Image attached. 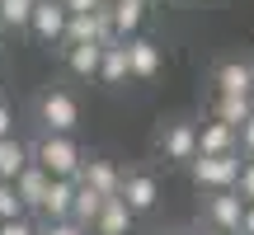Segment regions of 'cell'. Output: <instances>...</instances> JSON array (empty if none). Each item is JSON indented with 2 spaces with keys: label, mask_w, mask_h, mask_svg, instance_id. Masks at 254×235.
<instances>
[{
  "label": "cell",
  "mask_w": 254,
  "mask_h": 235,
  "mask_svg": "<svg viewBox=\"0 0 254 235\" xmlns=\"http://www.w3.org/2000/svg\"><path fill=\"white\" fill-rule=\"evenodd\" d=\"M28 155L52 179H75L80 165H85V151L75 146V136H62V132H43L38 141H28Z\"/></svg>",
  "instance_id": "obj_1"
},
{
  "label": "cell",
  "mask_w": 254,
  "mask_h": 235,
  "mask_svg": "<svg viewBox=\"0 0 254 235\" xmlns=\"http://www.w3.org/2000/svg\"><path fill=\"white\" fill-rule=\"evenodd\" d=\"M240 165H245V155L231 151V155H198L189 170H193V183H198V188L221 193V188H236L240 183Z\"/></svg>",
  "instance_id": "obj_2"
},
{
  "label": "cell",
  "mask_w": 254,
  "mask_h": 235,
  "mask_svg": "<svg viewBox=\"0 0 254 235\" xmlns=\"http://www.w3.org/2000/svg\"><path fill=\"white\" fill-rule=\"evenodd\" d=\"M38 122H43V132L71 136L75 127H80V104H75V94L71 90H47L43 99H38Z\"/></svg>",
  "instance_id": "obj_3"
},
{
  "label": "cell",
  "mask_w": 254,
  "mask_h": 235,
  "mask_svg": "<svg viewBox=\"0 0 254 235\" xmlns=\"http://www.w3.org/2000/svg\"><path fill=\"white\" fill-rule=\"evenodd\" d=\"M160 155L170 165H193L198 160V122H189V118L165 122L160 127Z\"/></svg>",
  "instance_id": "obj_4"
},
{
  "label": "cell",
  "mask_w": 254,
  "mask_h": 235,
  "mask_svg": "<svg viewBox=\"0 0 254 235\" xmlns=\"http://www.w3.org/2000/svg\"><path fill=\"white\" fill-rule=\"evenodd\" d=\"M118 198L141 217V212H151L155 202H160V179H155L151 170H123V193Z\"/></svg>",
  "instance_id": "obj_5"
},
{
  "label": "cell",
  "mask_w": 254,
  "mask_h": 235,
  "mask_svg": "<svg viewBox=\"0 0 254 235\" xmlns=\"http://www.w3.org/2000/svg\"><path fill=\"white\" fill-rule=\"evenodd\" d=\"M202 212H207V226H217V231H231V235H240V217H245V198H240L236 188L207 193Z\"/></svg>",
  "instance_id": "obj_6"
},
{
  "label": "cell",
  "mask_w": 254,
  "mask_h": 235,
  "mask_svg": "<svg viewBox=\"0 0 254 235\" xmlns=\"http://www.w3.org/2000/svg\"><path fill=\"white\" fill-rule=\"evenodd\" d=\"M75 183H85V188L104 193V198H118L123 193V170L113 160H104V155H85L80 174H75Z\"/></svg>",
  "instance_id": "obj_7"
},
{
  "label": "cell",
  "mask_w": 254,
  "mask_h": 235,
  "mask_svg": "<svg viewBox=\"0 0 254 235\" xmlns=\"http://www.w3.org/2000/svg\"><path fill=\"white\" fill-rule=\"evenodd\" d=\"M231 151H240V127L221 122V118L198 122V155H231Z\"/></svg>",
  "instance_id": "obj_8"
},
{
  "label": "cell",
  "mask_w": 254,
  "mask_h": 235,
  "mask_svg": "<svg viewBox=\"0 0 254 235\" xmlns=\"http://www.w3.org/2000/svg\"><path fill=\"white\" fill-rule=\"evenodd\" d=\"M28 33L43 38V43H62V33H66V5H62V0H38L33 19H28Z\"/></svg>",
  "instance_id": "obj_9"
},
{
  "label": "cell",
  "mask_w": 254,
  "mask_h": 235,
  "mask_svg": "<svg viewBox=\"0 0 254 235\" xmlns=\"http://www.w3.org/2000/svg\"><path fill=\"white\" fill-rule=\"evenodd\" d=\"M127 66H132V80H155L160 66H165L160 43H151V38H132V43H127Z\"/></svg>",
  "instance_id": "obj_10"
},
{
  "label": "cell",
  "mask_w": 254,
  "mask_h": 235,
  "mask_svg": "<svg viewBox=\"0 0 254 235\" xmlns=\"http://www.w3.org/2000/svg\"><path fill=\"white\" fill-rule=\"evenodd\" d=\"M47 188H52V174H47V170H38V165H28V170L14 179V193L24 198L28 217H38V212H43V202H47Z\"/></svg>",
  "instance_id": "obj_11"
},
{
  "label": "cell",
  "mask_w": 254,
  "mask_h": 235,
  "mask_svg": "<svg viewBox=\"0 0 254 235\" xmlns=\"http://www.w3.org/2000/svg\"><path fill=\"white\" fill-rule=\"evenodd\" d=\"M66 57V71L80 75V80H99V61H104V43H71L62 47Z\"/></svg>",
  "instance_id": "obj_12"
},
{
  "label": "cell",
  "mask_w": 254,
  "mask_h": 235,
  "mask_svg": "<svg viewBox=\"0 0 254 235\" xmlns=\"http://www.w3.org/2000/svg\"><path fill=\"white\" fill-rule=\"evenodd\" d=\"M132 226H136V212L127 207L123 198H109V202H104V212L94 217L90 235H132Z\"/></svg>",
  "instance_id": "obj_13"
},
{
  "label": "cell",
  "mask_w": 254,
  "mask_h": 235,
  "mask_svg": "<svg viewBox=\"0 0 254 235\" xmlns=\"http://www.w3.org/2000/svg\"><path fill=\"white\" fill-rule=\"evenodd\" d=\"M71 202H75V179H52L38 221H71Z\"/></svg>",
  "instance_id": "obj_14"
},
{
  "label": "cell",
  "mask_w": 254,
  "mask_h": 235,
  "mask_svg": "<svg viewBox=\"0 0 254 235\" xmlns=\"http://www.w3.org/2000/svg\"><path fill=\"white\" fill-rule=\"evenodd\" d=\"M33 165V155H28V141H19V136H5L0 141V183H14L19 174Z\"/></svg>",
  "instance_id": "obj_15"
},
{
  "label": "cell",
  "mask_w": 254,
  "mask_h": 235,
  "mask_svg": "<svg viewBox=\"0 0 254 235\" xmlns=\"http://www.w3.org/2000/svg\"><path fill=\"white\" fill-rule=\"evenodd\" d=\"M217 94H254V66L250 61H221L217 66Z\"/></svg>",
  "instance_id": "obj_16"
},
{
  "label": "cell",
  "mask_w": 254,
  "mask_h": 235,
  "mask_svg": "<svg viewBox=\"0 0 254 235\" xmlns=\"http://www.w3.org/2000/svg\"><path fill=\"white\" fill-rule=\"evenodd\" d=\"M109 14H113L118 38H123V43H132L136 28H141V19H146V5H141V0H109Z\"/></svg>",
  "instance_id": "obj_17"
},
{
  "label": "cell",
  "mask_w": 254,
  "mask_h": 235,
  "mask_svg": "<svg viewBox=\"0 0 254 235\" xmlns=\"http://www.w3.org/2000/svg\"><path fill=\"white\" fill-rule=\"evenodd\" d=\"M99 80H104V85H127V80H132V66H127V43H104Z\"/></svg>",
  "instance_id": "obj_18"
},
{
  "label": "cell",
  "mask_w": 254,
  "mask_h": 235,
  "mask_svg": "<svg viewBox=\"0 0 254 235\" xmlns=\"http://www.w3.org/2000/svg\"><path fill=\"white\" fill-rule=\"evenodd\" d=\"M104 202H109V198H104V193H94V188H85V183H75L71 221H75V226H85V231H90V226H94V217H99V212H104Z\"/></svg>",
  "instance_id": "obj_19"
},
{
  "label": "cell",
  "mask_w": 254,
  "mask_h": 235,
  "mask_svg": "<svg viewBox=\"0 0 254 235\" xmlns=\"http://www.w3.org/2000/svg\"><path fill=\"white\" fill-rule=\"evenodd\" d=\"M250 113H254V94H217V104H212V118H221L231 127H240Z\"/></svg>",
  "instance_id": "obj_20"
},
{
  "label": "cell",
  "mask_w": 254,
  "mask_h": 235,
  "mask_svg": "<svg viewBox=\"0 0 254 235\" xmlns=\"http://www.w3.org/2000/svg\"><path fill=\"white\" fill-rule=\"evenodd\" d=\"M38 0H0V28H28Z\"/></svg>",
  "instance_id": "obj_21"
},
{
  "label": "cell",
  "mask_w": 254,
  "mask_h": 235,
  "mask_svg": "<svg viewBox=\"0 0 254 235\" xmlns=\"http://www.w3.org/2000/svg\"><path fill=\"white\" fill-rule=\"evenodd\" d=\"M19 217H28L24 198L14 193V183H0V221H19Z\"/></svg>",
  "instance_id": "obj_22"
},
{
  "label": "cell",
  "mask_w": 254,
  "mask_h": 235,
  "mask_svg": "<svg viewBox=\"0 0 254 235\" xmlns=\"http://www.w3.org/2000/svg\"><path fill=\"white\" fill-rule=\"evenodd\" d=\"M0 235H43L33 217H19V221H0Z\"/></svg>",
  "instance_id": "obj_23"
},
{
  "label": "cell",
  "mask_w": 254,
  "mask_h": 235,
  "mask_svg": "<svg viewBox=\"0 0 254 235\" xmlns=\"http://www.w3.org/2000/svg\"><path fill=\"white\" fill-rule=\"evenodd\" d=\"M236 193L245 202H254V155H245V165H240V183H236Z\"/></svg>",
  "instance_id": "obj_24"
},
{
  "label": "cell",
  "mask_w": 254,
  "mask_h": 235,
  "mask_svg": "<svg viewBox=\"0 0 254 235\" xmlns=\"http://www.w3.org/2000/svg\"><path fill=\"white\" fill-rule=\"evenodd\" d=\"M43 235H90L85 226H75V221H38Z\"/></svg>",
  "instance_id": "obj_25"
},
{
  "label": "cell",
  "mask_w": 254,
  "mask_h": 235,
  "mask_svg": "<svg viewBox=\"0 0 254 235\" xmlns=\"http://www.w3.org/2000/svg\"><path fill=\"white\" fill-rule=\"evenodd\" d=\"M66 5V14H94V9H104L109 0H62Z\"/></svg>",
  "instance_id": "obj_26"
},
{
  "label": "cell",
  "mask_w": 254,
  "mask_h": 235,
  "mask_svg": "<svg viewBox=\"0 0 254 235\" xmlns=\"http://www.w3.org/2000/svg\"><path fill=\"white\" fill-rule=\"evenodd\" d=\"M240 155H254V113L240 122Z\"/></svg>",
  "instance_id": "obj_27"
},
{
  "label": "cell",
  "mask_w": 254,
  "mask_h": 235,
  "mask_svg": "<svg viewBox=\"0 0 254 235\" xmlns=\"http://www.w3.org/2000/svg\"><path fill=\"white\" fill-rule=\"evenodd\" d=\"M5 136H14V109L0 99V141H5Z\"/></svg>",
  "instance_id": "obj_28"
},
{
  "label": "cell",
  "mask_w": 254,
  "mask_h": 235,
  "mask_svg": "<svg viewBox=\"0 0 254 235\" xmlns=\"http://www.w3.org/2000/svg\"><path fill=\"white\" fill-rule=\"evenodd\" d=\"M240 235H254V202H245V217H240Z\"/></svg>",
  "instance_id": "obj_29"
},
{
  "label": "cell",
  "mask_w": 254,
  "mask_h": 235,
  "mask_svg": "<svg viewBox=\"0 0 254 235\" xmlns=\"http://www.w3.org/2000/svg\"><path fill=\"white\" fill-rule=\"evenodd\" d=\"M202 235H231V231H217V226H202Z\"/></svg>",
  "instance_id": "obj_30"
},
{
  "label": "cell",
  "mask_w": 254,
  "mask_h": 235,
  "mask_svg": "<svg viewBox=\"0 0 254 235\" xmlns=\"http://www.w3.org/2000/svg\"><path fill=\"white\" fill-rule=\"evenodd\" d=\"M141 5H146V9H155V5H160V0H141Z\"/></svg>",
  "instance_id": "obj_31"
},
{
  "label": "cell",
  "mask_w": 254,
  "mask_h": 235,
  "mask_svg": "<svg viewBox=\"0 0 254 235\" xmlns=\"http://www.w3.org/2000/svg\"><path fill=\"white\" fill-rule=\"evenodd\" d=\"M160 235H189V231H160Z\"/></svg>",
  "instance_id": "obj_32"
}]
</instances>
